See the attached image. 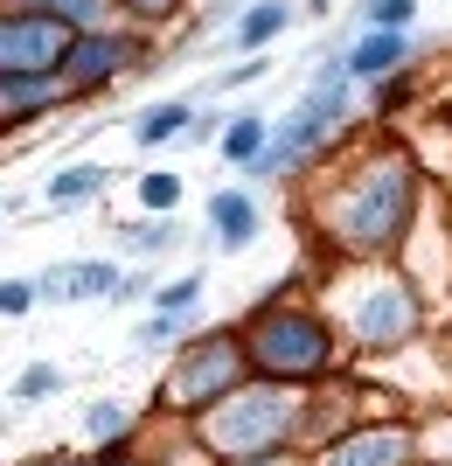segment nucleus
Wrapping results in <instances>:
<instances>
[{
	"mask_svg": "<svg viewBox=\"0 0 452 466\" xmlns=\"http://www.w3.org/2000/svg\"><path fill=\"white\" fill-rule=\"evenodd\" d=\"M404 202H411V175H404V167H383V175H369L348 195L341 230H348L355 244H390L397 223H404Z\"/></svg>",
	"mask_w": 452,
	"mask_h": 466,
	"instance_id": "obj_1",
	"label": "nucleus"
},
{
	"mask_svg": "<svg viewBox=\"0 0 452 466\" xmlns=\"http://www.w3.org/2000/svg\"><path fill=\"white\" fill-rule=\"evenodd\" d=\"M293 431V404L278 397V390H265V397H236L230 410H223L216 425H209V446H223V452H265V446H278Z\"/></svg>",
	"mask_w": 452,
	"mask_h": 466,
	"instance_id": "obj_2",
	"label": "nucleus"
},
{
	"mask_svg": "<svg viewBox=\"0 0 452 466\" xmlns=\"http://www.w3.org/2000/svg\"><path fill=\"white\" fill-rule=\"evenodd\" d=\"M70 56V28L56 15H15L0 21V77H42Z\"/></svg>",
	"mask_w": 452,
	"mask_h": 466,
	"instance_id": "obj_3",
	"label": "nucleus"
},
{
	"mask_svg": "<svg viewBox=\"0 0 452 466\" xmlns=\"http://www.w3.org/2000/svg\"><path fill=\"white\" fill-rule=\"evenodd\" d=\"M251 362L265 376H314L327 362V334L314 320H265L251 334Z\"/></svg>",
	"mask_w": 452,
	"mask_h": 466,
	"instance_id": "obj_4",
	"label": "nucleus"
},
{
	"mask_svg": "<svg viewBox=\"0 0 452 466\" xmlns=\"http://www.w3.org/2000/svg\"><path fill=\"white\" fill-rule=\"evenodd\" d=\"M236 383V341H202V349L181 355L175 370V404H209Z\"/></svg>",
	"mask_w": 452,
	"mask_h": 466,
	"instance_id": "obj_5",
	"label": "nucleus"
},
{
	"mask_svg": "<svg viewBox=\"0 0 452 466\" xmlns=\"http://www.w3.org/2000/svg\"><path fill=\"white\" fill-rule=\"evenodd\" d=\"M118 63H126V42H112V35H84V42H70L63 70H70V91H84V84H105Z\"/></svg>",
	"mask_w": 452,
	"mask_h": 466,
	"instance_id": "obj_6",
	"label": "nucleus"
},
{
	"mask_svg": "<svg viewBox=\"0 0 452 466\" xmlns=\"http://www.w3.org/2000/svg\"><path fill=\"white\" fill-rule=\"evenodd\" d=\"M49 299H98V292H118V272L112 265H63V272L42 279Z\"/></svg>",
	"mask_w": 452,
	"mask_h": 466,
	"instance_id": "obj_7",
	"label": "nucleus"
},
{
	"mask_svg": "<svg viewBox=\"0 0 452 466\" xmlns=\"http://www.w3.org/2000/svg\"><path fill=\"white\" fill-rule=\"evenodd\" d=\"M404 439L397 431H369V439H348V446L327 452V466H404Z\"/></svg>",
	"mask_w": 452,
	"mask_h": 466,
	"instance_id": "obj_8",
	"label": "nucleus"
},
{
	"mask_svg": "<svg viewBox=\"0 0 452 466\" xmlns=\"http://www.w3.org/2000/svg\"><path fill=\"white\" fill-rule=\"evenodd\" d=\"M397 63H404V35H397V28H376V35L355 42L348 70L355 77H383V70H397Z\"/></svg>",
	"mask_w": 452,
	"mask_h": 466,
	"instance_id": "obj_9",
	"label": "nucleus"
},
{
	"mask_svg": "<svg viewBox=\"0 0 452 466\" xmlns=\"http://www.w3.org/2000/svg\"><path fill=\"white\" fill-rule=\"evenodd\" d=\"M404 328H411V299L404 292H376L369 307H362V334L369 341H397Z\"/></svg>",
	"mask_w": 452,
	"mask_h": 466,
	"instance_id": "obj_10",
	"label": "nucleus"
},
{
	"mask_svg": "<svg viewBox=\"0 0 452 466\" xmlns=\"http://www.w3.org/2000/svg\"><path fill=\"white\" fill-rule=\"evenodd\" d=\"M42 105H56V84L49 77H0V118L42 112Z\"/></svg>",
	"mask_w": 452,
	"mask_h": 466,
	"instance_id": "obj_11",
	"label": "nucleus"
},
{
	"mask_svg": "<svg viewBox=\"0 0 452 466\" xmlns=\"http://www.w3.org/2000/svg\"><path fill=\"white\" fill-rule=\"evenodd\" d=\"M209 216H216V237H223V244H251V237H257V209L244 202V195H216Z\"/></svg>",
	"mask_w": 452,
	"mask_h": 466,
	"instance_id": "obj_12",
	"label": "nucleus"
},
{
	"mask_svg": "<svg viewBox=\"0 0 452 466\" xmlns=\"http://www.w3.org/2000/svg\"><path fill=\"white\" fill-rule=\"evenodd\" d=\"M278 28H286V7H278V0H265V7H251V15H244V28H236V49H257V42H272Z\"/></svg>",
	"mask_w": 452,
	"mask_h": 466,
	"instance_id": "obj_13",
	"label": "nucleus"
},
{
	"mask_svg": "<svg viewBox=\"0 0 452 466\" xmlns=\"http://www.w3.org/2000/svg\"><path fill=\"white\" fill-rule=\"evenodd\" d=\"M223 154H230V160H244V167H251V160L265 154V133H257V118H236L230 133H223Z\"/></svg>",
	"mask_w": 452,
	"mask_h": 466,
	"instance_id": "obj_14",
	"label": "nucleus"
},
{
	"mask_svg": "<svg viewBox=\"0 0 452 466\" xmlns=\"http://www.w3.org/2000/svg\"><path fill=\"white\" fill-rule=\"evenodd\" d=\"M42 15H56V21H70V28H91V21L105 15V0H35Z\"/></svg>",
	"mask_w": 452,
	"mask_h": 466,
	"instance_id": "obj_15",
	"label": "nucleus"
},
{
	"mask_svg": "<svg viewBox=\"0 0 452 466\" xmlns=\"http://www.w3.org/2000/svg\"><path fill=\"white\" fill-rule=\"evenodd\" d=\"M181 126H188V105H160V112L139 118V139H167V133H181Z\"/></svg>",
	"mask_w": 452,
	"mask_h": 466,
	"instance_id": "obj_16",
	"label": "nucleus"
},
{
	"mask_svg": "<svg viewBox=\"0 0 452 466\" xmlns=\"http://www.w3.org/2000/svg\"><path fill=\"white\" fill-rule=\"evenodd\" d=\"M139 202H146V209H175V202H181V181L175 175H146V181H139Z\"/></svg>",
	"mask_w": 452,
	"mask_h": 466,
	"instance_id": "obj_17",
	"label": "nucleus"
},
{
	"mask_svg": "<svg viewBox=\"0 0 452 466\" xmlns=\"http://www.w3.org/2000/svg\"><path fill=\"white\" fill-rule=\"evenodd\" d=\"M91 188H98V175H91V167H77V175H56V181H49V195H56V202H84Z\"/></svg>",
	"mask_w": 452,
	"mask_h": 466,
	"instance_id": "obj_18",
	"label": "nucleus"
},
{
	"mask_svg": "<svg viewBox=\"0 0 452 466\" xmlns=\"http://www.w3.org/2000/svg\"><path fill=\"white\" fill-rule=\"evenodd\" d=\"M49 390H56V370H49V362H35V370H21L15 397H49Z\"/></svg>",
	"mask_w": 452,
	"mask_h": 466,
	"instance_id": "obj_19",
	"label": "nucleus"
},
{
	"mask_svg": "<svg viewBox=\"0 0 452 466\" xmlns=\"http://www.w3.org/2000/svg\"><path fill=\"white\" fill-rule=\"evenodd\" d=\"M369 21L376 28H404V21H411V0H369Z\"/></svg>",
	"mask_w": 452,
	"mask_h": 466,
	"instance_id": "obj_20",
	"label": "nucleus"
},
{
	"mask_svg": "<svg viewBox=\"0 0 452 466\" xmlns=\"http://www.w3.org/2000/svg\"><path fill=\"white\" fill-rule=\"evenodd\" d=\"M196 292H202V279H181V286H167V292H160V313H181V307H196Z\"/></svg>",
	"mask_w": 452,
	"mask_h": 466,
	"instance_id": "obj_21",
	"label": "nucleus"
},
{
	"mask_svg": "<svg viewBox=\"0 0 452 466\" xmlns=\"http://www.w3.org/2000/svg\"><path fill=\"white\" fill-rule=\"evenodd\" d=\"M118 425H126V410H118V404H98V410H91V431H98V439H112Z\"/></svg>",
	"mask_w": 452,
	"mask_h": 466,
	"instance_id": "obj_22",
	"label": "nucleus"
},
{
	"mask_svg": "<svg viewBox=\"0 0 452 466\" xmlns=\"http://www.w3.org/2000/svg\"><path fill=\"white\" fill-rule=\"evenodd\" d=\"M28 299H35V292H28V286H0V313H21V307H28Z\"/></svg>",
	"mask_w": 452,
	"mask_h": 466,
	"instance_id": "obj_23",
	"label": "nucleus"
},
{
	"mask_svg": "<svg viewBox=\"0 0 452 466\" xmlns=\"http://www.w3.org/2000/svg\"><path fill=\"white\" fill-rule=\"evenodd\" d=\"M139 7H146V15H160V7H167V0H139Z\"/></svg>",
	"mask_w": 452,
	"mask_h": 466,
	"instance_id": "obj_24",
	"label": "nucleus"
},
{
	"mask_svg": "<svg viewBox=\"0 0 452 466\" xmlns=\"http://www.w3.org/2000/svg\"><path fill=\"white\" fill-rule=\"evenodd\" d=\"M56 466H63V460H56ZM105 466H112V460H105Z\"/></svg>",
	"mask_w": 452,
	"mask_h": 466,
	"instance_id": "obj_25",
	"label": "nucleus"
}]
</instances>
